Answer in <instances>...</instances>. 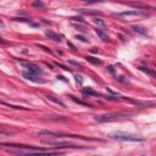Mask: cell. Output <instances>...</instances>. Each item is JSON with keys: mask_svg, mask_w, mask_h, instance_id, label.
<instances>
[{"mask_svg": "<svg viewBox=\"0 0 156 156\" xmlns=\"http://www.w3.org/2000/svg\"><path fill=\"white\" fill-rule=\"evenodd\" d=\"M93 21H94V22H95L96 25H100V26H104V27H105V22L103 21L101 18H94Z\"/></svg>", "mask_w": 156, "mask_h": 156, "instance_id": "obj_20", "label": "cell"}, {"mask_svg": "<svg viewBox=\"0 0 156 156\" xmlns=\"http://www.w3.org/2000/svg\"><path fill=\"white\" fill-rule=\"evenodd\" d=\"M112 139L115 140H120V142H143L144 138L134 134H126V133H115L110 135Z\"/></svg>", "mask_w": 156, "mask_h": 156, "instance_id": "obj_4", "label": "cell"}, {"mask_svg": "<svg viewBox=\"0 0 156 156\" xmlns=\"http://www.w3.org/2000/svg\"><path fill=\"white\" fill-rule=\"evenodd\" d=\"M34 8H42V9H44L45 8V4H43L42 2H33V4H32Z\"/></svg>", "mask_w": 156, "mask_h": 156, "instance_id": "obj_19", "label": "cell"}, {"mask_svg": "<svg viewBox=\"0 0 156 156\" xmlns=\"http://www.w3.org/2000/svg\"><path fill=\"white\" fill-rule=\"evenodd\" d=\"M132 115L129 113H117V112H109L105 115H99V116H95V121L98 122H106V121H113L117 118H128Z\"/></svg>", "mask_w": 156, "mask_h": 156, "instance_id": "obj_2", "label": "cell"}, {"mask_svg": "<svg viewBox=\"0 0 156 156\" xmlns=\"http://www.w3.org/2000/svg\"><path fill=\"white\" fill-rule=\"evenodd\" d=\"M117 16H139V17H144L146 16L145 12H142V11H138V10H134V11H124V12H118L116 14Z\"/></svg>", "mask_w": 156, "mask_h": 156, "instance_id": "obj_7", "label": "cell"}, {"mask_svg": "<svg viewBox=\"0 0 156 156\" xmlns=\"http://www.w3.org/2000/svg\"><path fill=\"white\" fill-rule=\"evenodd\" d=\"M87 60H88L89 62L94 64V65H101V64H103L100 60H95V57H92V56H88V57H87Z\"/></svg>", "mask_w": 156, "mask_h": 156, "instance_id": "obj_15", "label": "cell"}, {"mask_svg": "<svg viewBox=\"0 0 156 156\" xmlns=\"http://www.w3.org/2000/svg\"><path fill=\"white\" fill-rule=\"evenodd\" d=\"M95 32H96V34H98V35H99V37L103 39V40H107V39H109V38H107V35H106L105 33H103V32H101V29L96 28V29H95Z\"/></svg>", "mask_w": 156, "mask_h": 156, "instance_id": "obj_14", "label": "cell"}, {"mask_svg": "<svg viewBox=\"0 0 156 156\" xmlns=\"http://www.w3.org/2000/svg\"><path fill=\"white\" fill-rule=\"evenodd\" d=\"M45 35L49 37L50 39H52V40H55V42H58V43L62 40L61 35H58V34H56V33H54V32H51V31H46V32H45Z\"/></svg>", "mask_w": 156, "mask_h": 156, "instance_id": "obj_8", "label": "cell"}, {"mask_svg": "<svg viewBox=\"0 0 156 156\" xmlns=\"http://www.w3.org/2000/svg\"><path fill=\"white\" fill-rule=\"evenodd\" d=\"M71 98H72V100H73V101L78 103V104H82V105H84V106H88V107H90V105H89L88 103H84V101H82V100H80V99H77V98H74V96H71Z\"/></svg>", "mask_w": 156, "mask_h": 156, "instance_id": "obj_17", "label": "cell"}, {"mask_svg": "<svg viewBox=\"0 0 156 156\" xmlns=\"http://www.w3.org/2000/svg\"><path fill=\"white\" fill-rule=\"evenodd\" d=\"M83 94H87V95H93V96H103L100 93H98V92H94L92 89H83Z\"/></svg>", "mask_w": 156, "mask_h": 156, "instance_id": "obj_11", "label": "cell"}, {"mask_svg": "<svg viewBox=\"0 0 156 156\" xmlns=\"http://www.w3.org/2000/svg\"><path fill=\"white\" fill-rule=\"evenodd\" d=\"M22 65L25 66V68H27L28 73H31V74L37 76V74H42V73H43V70L39 67L38 65H34V64H26V62H22Z\"/></svg>", "mask_w": 156, "mask_h": 156, "instance_id": "obj_6", "label": "cell"}, {"mask_svg": "<svg viewBox=\"0 0 156 156\" xmlns=\"http://www.w3.org/2000/svg\"><path fill=\"white\" fill-rule=\"evenodd\" d=\"M43 144H46V145H56L57 148H68V149H84V146H80V145H74V144H71V143H67V142H55V140H43L42 142ZM55 146V148H56Z\"/></svg>", "mask_w": 156, "mask_h": 156, "instance_id": "obj_5", "label": "cell"}, {"mask_svg": "<svg viewBox=\"0 0 156 156\" xmlns=\"http://www.w3.org/2000/svg\"><path fill=\"white\" fill-rule=\"evenodd\" d=\"M10 154H15L18 156H62V152L57 151H34V150H9Z\"/></svg>", "mask_w": 156, "mask_h": 156, "instance_id": "obj_1", "label": "cell"}, {"mask_svg": "<svg viewBox=\"0 0 156 156\" xmlns=\"http://www.w3.org/2000/svg\"><path fill=\"white\" fill-rule=\"evenodd\" d=\"M0 104H3V105H6V106H10V107H12V109H16V110H26V107H23V106L11 105V104H8V103H5V101H0Z\"/></svg>", "mask_w": 156, "mask_h": 156, "instance_id": "obj_13", "label": "cell"}, {"mask_svg": "<svg viewBox=\"0 0 156 156\" xmlns=\"http://www.w3.org/2000/svg\"><path fill=\"white\" fill-rule=\"evenodd\" d=\"M139 70H140V71H144L145 73H148V74H150V76H152V77L155 76V73H154L152 71H149V70H148V68H145V67H139Z\"/></svg>", "mask_w": 156, "mask_h": 156, "instance_id": "obj_21", "label": "cell"}, {"mask_svg": "<svg viewBox=\"0 0 156 156\" xmlns=\"http://www.w3.org/2000/svg\"><path fill=\"white\" fill-rule=\"evenodd\" d=\"M132 6H134V8H142V9H152V8H150V6H148V5H145V4H139V3H136V4H130Z\"/></svg>", "mask_w": 156, "mask_h": 156, "instance_id": "obj_18", "label": "cell"}, {"mask_svg": "<svg viewBox=\"0 0 156 156\" xmlns=\"http://www.w3.org/2000/svg\"><path fill=\"white\" fill-rule=\"evenodd\" d=\"M0 27H4V23H3V21H0Z\"/></svg>", "mask_w": 156, "mask_h": 156, "instance_id": "obj_24", "label": "cell"}, {"mask_svg": "<svg viewBox=\"0 0 156 156\" xmlns=\"http://www.w3.org/2000/svg\"><path fill=\"white\" fill-rule=\"evenodd\" d=\"M76 81L80 82V83H82V77H81V76H77V77H76Z\"/></svg>", "mask_w": 156, "mask_h": 156, "instance_id": "obj_23", "label": "cell"}, {"mask_svg": "<svg viewBox=\"0 0 156 156\" xmlns=\"http://www.w3.org/2000/svg\"><path fill=\"white\" fill-rule=\"evenodd\" d=\"M76 38H77V39H80V40H82V42H84V43H87V42H88V40H87V39H84L83 37H78V35H77Z\"/></svg>", "mask_w": 156, "mask_h": 156, "instance_id": "obj_22", "label": "cell"}, {"mask_svg": "<svg viewBox=\"0 0 156 156\" xmlns=\"http://www.w3.org/2000/svg\"><path fill=\"white\" fill-rule=\"evenodd\" d=\"M48 99H49V100H52L54 103H56V104H58V105H61L62 107H65V106H66V105H65V104H64L61 100H57V99H55L54 96H48Z\"/></svg>", "mask_w": 156, "mask_h": 156, "instance_id": "obj_16", "label": "cell"}, {"mask_svg": "<svg viewBox=\"0 0 156 156\" xmlns=\"http://www.w3.org/2000/svg\"><path fill=\"white\" fill-rule=\"evenodd\" d=\"M133 29H134L136 33H140V34H143V35L146 34V29H145L144 27H142V26H133Z\"/></svg>", "mask_w": 156, "mask_h": 156, "instance_id": "obj_12", "label": "cell"}, {"mask_svg": "<svg viewBox=\"0 0 156 156\" xmlns=\"http://www.w3.org/2000/svg\"><path fill=\"white\" fill-rule=\"evenodd\" d=\"M39 135H56V136H65V138H74V139H82V140H92V142H96L99 139L95 138H86L82 135H74V134H65L61 132H51V130H40Z\"/></svg>", "mask_w": 156, "mask_h": 156, "instance_id": "obj_3", "label": "cell"}, {"mask_svg": "<svg viewBox=\"0 0 156 156\" xmlns=\"http://www.w3.org/2000/svg\"><path fill=\"white\" fill-rule=\"evenodd\" d=\"M16 132L15 130H11V129H8L5 127H0V134H4V135H12L15 134Z\"/></svg>", "mask_w": 156, "mask_h": 156, "instance_id": "obj_10", "label": "cell"}, {"mask_svg": "<svg viewBox=\"0 0 156 156\" xmlns=\"http://www.w3.org/2000/svg\"><path fill=\"white\" fill-rule=\"evenodd\" d=\"M22 76L26 78V80H29V81H32V82H35V83H42V81H40V80H37V76L31 74V73H28V72H23V73H22Z\"/></svg>", "mask_w": 156, "mask_h": 156, "instance_id": "obj_9", "label": "cell"}]
</instances>
